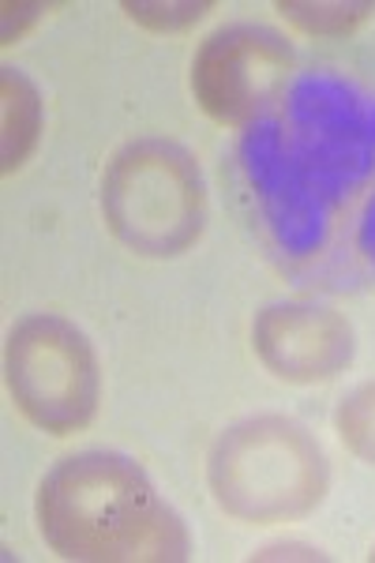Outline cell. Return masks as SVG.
<instances>
[{
  "label": "cell",
  "mask_w": 375,
  "mask_h": 563,
  "mask_svg": "<svg viewBox=\"0 0 375 563\" xmlns=\"http://www.w3.org/2000/svg\"><path fill=\"white\" fill-rule=\"evenodd\" d=\"M34 522L60 560L185 563L191 533L135 459L79 451L38 481Z\"/></svg>",
  "instance_id": "6da1fadb"
},
{
  "label": "cell",
  "mask_w": 375,
  "mask_h": 563,
  "mask_svg": "<svg viewBox=\"0 0 375 563\" xmlns=\"http://www.w3.org/2000/svg\"><path fill=\"white\" fill-rule=\"evenodd\" d=\"M207 488L218 511L236 522H297L331 493V466L300 421L255 413L214 435L207 451Z\"/></svg>",
  "instance_id": "7a4b0ae2"
},
{
  "label": "cell",
  "mask_w": 375,
  "mask_h": 563,
  "mask_svg": "<svg viewBox=\"0 0 375 563\" xmlns=\"http://www.w3.org/2000/svg\"><path fill=\"white\" fill-rule=\"evenodd\" d=\"M102 214L124 249L173 260L203 238L207 185L196 154L162 135L124 143L102 174Z\"/></svg>",
  "instance_id": "3957f363"
},
{
  "label": "cell",
  "mask_w": 375,
  "mask_h": 563,
  "mask_svg": "<svg viewBox=\"0 0 375 563\" xmlns=\"http://www.w3.org/2000/svg\"><path fill=\"white\" fill-rule=\"evenodd\" d=\"M4 384L34 429L76 435L98 417L102 365L90 339L57 312H31L8 331Z\"/></svg>",
  "instance_id": "277c9868"
},
{
  "label": "cell",
  "mask_w": 375,
  "mask_h": 563,
  "mask_svg": "<svg viewBox=\"0 0 375 563\" xmlns=\"http://www.w3.org/2000/svg\"><path fill=\"white\" fill-rule=\"evenodd\" d=\"M286 34L255 23L218 26L191 57V95L199 109L222 129H249L278 102L293 71Z\"/></svg>",
  "instance_id": "5b68a950"
},
{
  "label": "cell",
  "mask_w": 375,
  "mask_h": 563,
  "mask_svg": "<svg viewBox=\"0 0 375 563\" xmlns=\"http://www.w3.org/2000/svg\"><path fill=\"white\" fill-rule=\"evenodd\" d=\"M252 350L282 384H331L353 365L356 334L338 308L316 301H274L252 320Z\"/></svg>",
  "instance_id": "8992f818"
},
{
  "label": "cell",
  "mask_w": 375,
  "mask_h": 563,
  "mask_svg": "<svg viewBox=\"0 0 375 563\" xmlns=\"http://www.w3.org/2000/svg\"><path fill=\"white\" fill-rule=\"evenodd\" d=\"M0 129H4V135H0V162H4V174L12 177L38 151L45 129L38 84L12 65L0 68Z\"/></svg>",
  "instance_id": "52a82bcc"
},
{
  "label": "cell",
  "mask_w": 375,
  "mask_h": 563,
  "mask_svg": "<svg viewBox=\"0 0 375 563\" xmlns=\"http://www.w3.org/2000/svg\"><path fill=\"white\" fill-rule=\"evenodd\" d=\"M278 12L312 38H345L375 15V0H278Z\"/></svg>",
  "instance_id": "ba28073f"
},
{
  "label": "cell",
  "mask_w": 375,
  "mask_h": 563,
  "mask_svg": "<svg viewBox=\"0 0 375 563\" xmlns=\"http://www.w3.org/2000/svg\"><path fill=\"white\" fill-rule=\"evenodd\" d=\"M334 432L345 451L375 470V379L353 387L334 410Z\"/></svg>",
  "instance_id": "9c48e42d"
},
{
  "label": "cell",
  "mask_w": 375,
  "mask_h": 563,
  "mask_svg": "<svg viewBox=\"0 0 375 563\" xmlns=\"http://www.w3.org/2000/svg\"><path fill=\"white\" fill-rule=\"evenodd\" d=\"M124 15L154 34H180L196 26L207 12H214L210 0H124Z\"/></svg>",
  "instance_id": "30bf717a"
},
{
  "label": "cell",
  "mask_w": 375,
  "mask_h": 563,
  "mask_svg": "<svg viewBox=\"0 0 375 563\" xmlns=\"http://www.w3.org/2000/svg\"><path fill=\"white\" fill-rule=\"evenodd\" d=\"M49 12L45 4H4V45L23 38V23H34Z\"/></svg>",
  "instance_id": "8fae6325"
},
{
  "label": "cell",
  "mask_w": 375,
  "mask_h": 563,
  "mask_svg": "<svg viewBox=\"0 0 375 563\" xmlns=\"http://www.w3.org/2000/svg\"><path fill=\"white\" fill-rule=\"evenodd\" d=\"M368 560H372V563H375V549H372V552H368Z\"/></svg>",
  "instance_id": "7c38bea8"
}]
</instances>
